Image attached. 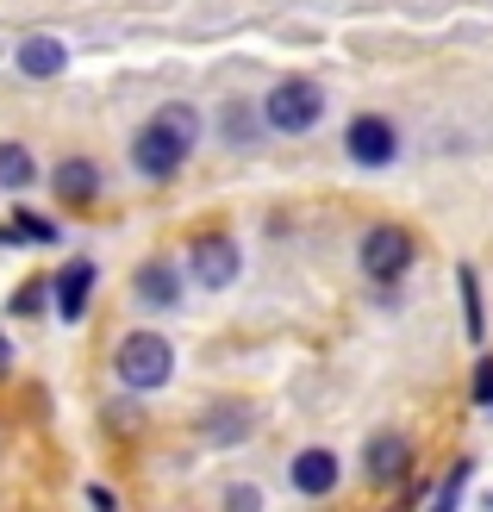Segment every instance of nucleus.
Returning <instances> with one entry per match:
<instances>
[{"label": "nucleus", "instance_id": "nucleus-16", "mask_svg": "<svg viewBox=\"0 0 493 512\" xmlns=\"http://www.w3.org/2000/svg\"><path fill=\"white\" fill-rule=\"evenodd\" d=\"M13 232H19V238H32V244H57V225L38 219V213H19V219H13Z\"/></svg>", "mask_w": 493, "mask_h": 512}, {"label": "nucleus", "instance_id": "nucleus-10", "mask_svg": "<svg viewBox=\"0 0 493 512\" xmlns=\"http://www.w3.org/2000/svg\"><path fill=\"white\" fill-rule=\"evenodd\" d=\"M88 294H94V263H82V256H75V263L57 275V313L75 325V319L88 313Z\"/></svg>", "mask_w": 493, "mask_h": 512}, {"label": "nucleus", "instance_id": "nucleus-5", "mask_svg": "<svg viewBox=\"0 0 493 512\" xmlns=\"http://www.w3.org/2000/svg\"><path fill=\"white\" fill-rule=\"evenodd\" d=\"M344 150L362 163V169H387L400 157V138H394V125L387 119H375V113H362V119H350V132H344Z\"/></svg>", "mask_w": 493, "mask_h": 512}, {"label": "nucleus", "instance_id": "nucleus-14", "mask_svg": "<svg viewBox=\"0 0 493 512\" xmlns=\"http://www.w3.org/2000/svg\"><path fill=\"white\" fill-rule=\"evenodd\" d=\"M25 182H32V157H25V144H0V188L19 194Z\"/></svg>", "mask_w": 493, "mask_h": 512}, {"label": "nucleus", "instance_id": "nucleus-4", "mask_svg": "<svg viewBox=\"0 0 493 512\" xmlns=\"http://www.w3.org/2000/svg\"><path fill=\"white\" fill-rule=\"evenodd\" d=\"M356 256H362V269H369V281H400L412 269V238L400 232V225H375Z\"/></svg>", "mask_w": 493, "mask_h": 512}, {"label": "nucleus", "instance_id": "nucleus-7", "mask_svg": "<svg viewBox=\"0 0 493 512\" xmlns=\"http://www.w3.org/2000/svg\"><path fill=\"white\" fill-rule=\"evenodd\" d=\"M188 269H194L200 288H231V281H238V244L219 238V232H213V238H194Z\"/></svg>", "mask_w": 493, "mask_h": 512}, {"label": "nucleus", "instance_id": "nucleus-12", "mask_svg": "<svg viewBox=\"0 0 493 512\" xmlns=\"http://www.w3.org/2000/svg\"><path fill=\"white\" fill-rule=\"evenodd\" d=\"M63 63H69V50H63L57 38H44V32L19 44V69L32 75V82H50V75H63Z\"/></svg>", "mask_w": 493, "mask_h": 512}, {"label": "nucleus", "instance_id": "nucleus-22", "mask_svg": "<svg viewBox=\"0 0 493 512\" xmlns=\"http://www.w3.org/2000/svg\"><path fill=\"white\" fill-rule=\"evenodd\" d=\"M13 369V344H7V331H0V375Z\"/></svg>", "mask_w": 493, "mask_h": 512}, {"label": "nucleus", "instance_id": "nucleus-9", "mask_svg": "<svg viewBox=\"0 0 493 512\" xmlns=\"http://www.w3.org/2000/svg\"><path fill=\"white\" fill-rule=\"evenodd\" d=\"M132 288L144 306H175L181 300V281H175V263H163V256H150V263H138L132 275Z\"/></svg>", "mask_w": 493, "mask_h": 512}, {"label": "nucleus", "instance_id": "nucleus-21", "mask_svg": "<svg viewBox=\"0 0 493 512\" xmlns=\"http://www.w3.org/2000/svg\"><path fill=\"white\" fill-rule=\"evenodd\" d=\"M88 506H94V512H119V500H113V488H100V481H94V488H88Z\"/></svg>", "mask_w": 493, "mask_h": 512}, {"label": "nucleus", "instance_id": "nucleus-15", "mask_svg": "<svg viewBox=\"0 0 493 512\" xmlns=\"http://www.w3.org/2000/svg\"><path fill=\"white\" fill-rule=\"evenodd\" d=\"M462 481H469V463H456V469L444 475V488H437L431 512H456V500H462Z\"/></svg>", "mask_w": 493, "mask_h": 512}, {"label": "nucleus", "instance_id": "nucleus-8", "mask_svg": "<svg viewBox=\"0 0 493 512\" xmlns=\"http://www.w3.org/2000/svg\"><path fill=\"white\" fill-rule=\"evenodd\" d=\"M50 188H57L63 200H75V207H88V200L100 194V169L88 157H63L57 169H50Z\"/></svg>", "mask_w": 493, "mask_h": 512}, {"label": "nucleus", "instance_id": "nucleus-18", "mask_svg": "<svg viewBox=\"0 0 493 512\" xmlns=\"http://www.w3.org/2000/svg\"><path fill=\"white\" fill-rule=\"evenodd\" d=\"M462 300H469V338H481V294H475V269H462Z\"/></svg>", "mask_w": 493, "mask_h": 512}, {"label": "nucleus", "instance_id": "nucleus-19", "mask_svg": "<svg viewBox=\"0 0 493 512\" xmlns=\"http://www.w3.org/2000/svg\"><path fill=\"white\" fill-rule=\"evenodd\" d=\"M475 406H493V363L487 356L475 363Z\"/></svg>", "mask_w": 493, "mask_h": 512}, {"label": "nucleus", "instance_id": "nucleus-11", "mask_svg": "<svg viewBox=\"0 0 493 512\" xmlns=\"http://www.w3.org/2000/svg\"><path fill=\"white\" fill-rule=\"evenodd\" d=\"M288 475H294V488H300V494H313V500H319V494L337 488V456H331V450H300Z\"/></svg>", "mask_w": 493, "mask_h": 512}, {"label": "nucleus", "instance_id": "nucleus-2", "mask_svg": "<svg viewBox=\"0 0 493 512\" xmlns=\"http://www.w3.org/2000/svg\"><path fill=\"white\" fill-rule=\"evenodd\" d=\"M169 375H175V350H169V338H157V331H132V338L119 344V381H125V388L157 394Z\"/></svg>", "mask_w": 493, "mask_h": 512}, {"label": "nucleus", "instance_id": "nucleus-3", "mask_svg": "<svg viewBox=\"0 0 493 512\" xmlns=\"http://www.w3.org/2000/svg\"><path fill=\"white\" fill-rule=\"evenodd\" d=\"M263 113H269V125L275 132H313L319 125V113H325V94L313 88V82H281L269 100H263Z\"/></svg>", "mask_w": 493, "mask_h": 512}, {"label": "nucleus", "instance_id": "nucleus-1", "mask_svg": "<svg viewBox=\"0 0 493 512\" xmlns=\"http://www.w3.org/2000/svg\"><path fill=\"white\" fill-rule=\"evenodd\" d=\"M194 144H200V113L194 107H157V119H150L132 144V163L150 182H169V175L194 157Z\"/></svg>", "mask_w": 493, "mask_h": 512}, {"label": "nucleus", "instance_id": "nucleus-17", "mask_svg": "<svg viewBox=\"0 0 493 512\" xmlns=\"http://www.w3.org/2000/svg\"><path fill=\"white\" fill-rule=\"evenodd\" d=\"M225 512H263V494L250 481H238V488H225Z\"/></svg>", "mask_w": 493, "mask_h": 512}, {"label": "nucleus", "instance_id": "nucleus-23", "mask_svg": "<svg viewBox=\"0 0 493 512\" xmlns=\"http://www.w3.org/2000/svg\"><path fill=\"white\" fill-rule=\"evenodd\" d=\"M487 506H493V494H487Z\"/></svg>", "mask_w": 493, "mask_h": 512}, {"label": "nucleus", "instance_id": "nucleus-20", "mask_svg": "<svg viewBox=\"0 0 493 512\" xmlns=\"http://www.w3.org/2000/svg\"><path fill=\"white\" fill-rule=\"evenodd\" d=\"M13 306H19V313H38V306H44V281H25Z\"/></svg>", "mask_w": 493, "mask_h": 512}, {"label": "nucleus", "instance_id": "nucleus-13", "mask_svg": "<svg viewBox=\"0 0 493 512\" xmlns=\"http://www.w3.org/2000/svg\"><path fill=\"white\" fill-rule=\"evenodd\" d=\"M244 425H250V406H244V400H219L213 413L200 419L206 444H238V438H244Z\"/></svg>", "mask_w": 493, "mask_h": 512}, {"label": "nucleus", "instance_id": "nucleus-6", "mask_svg": "<svg viewBox=\"0 0 493 512\" xmlns=\"http://www.w3.org/2000/svg\"><path fill=\"white\" fill-rule=\"evenodd\" d=\"M362 475L375 481V488H394V481L412 475V444L400 438V431H381V438H369V450H362Z\"/></svg>", "mask_w": 493, "mask_h": 512}]
</instances>
